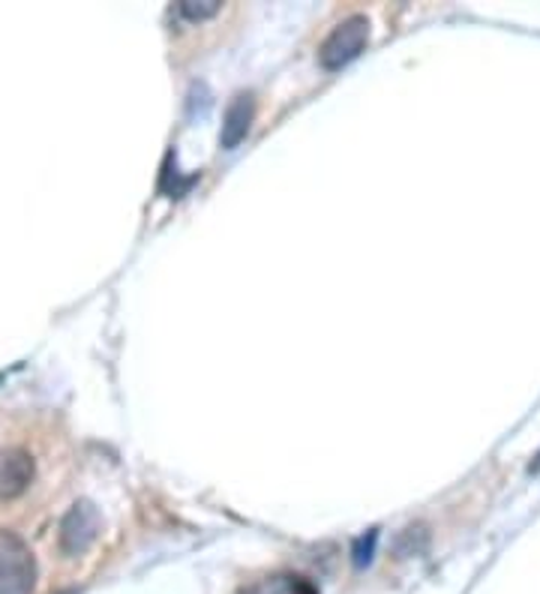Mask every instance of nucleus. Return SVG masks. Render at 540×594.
Returning <instances> with one entry per match:
<instances>
[{"instance_id": "f257e3e1", "label": "nucleus", "mask_w": 540, "mask_h": 594, "mask_svg": "<svg viewBox=\"0 0 540 594\" xmlns=\"http://www.w3.org/2000/svg\"><path fill=\"white\" fill-rule=\"evenodd\" d=\"M36 559L15 531L0 528V594H34Z\"/></svg>"}, {"instance_id": "f03ea898", "label": "nucleus", "mask_w": 540, "mask_h": 594, "mask_svg": "<svg viewBox=\"0 0 540 594\" xmlns=\"http://www.w3.org/2000/svg\"><path fill=\"white\" fill-rule=\"evenodd\" d=\"M367 43H370V22H367V15H349L346 22L337 24L327 34V40L318 48V60H322L325 69L346 67L367 48Z\"/></svg>"}, {"instance_id": "7ed1b4c3", "label": "nucleus", "mask_w": 540, "mask_h": 594, "mask_svg": "<svg viewBox=\"0 0 540 594\" xmlns=\"http://www.w3.org/2000/svg\"><path fill=\"white\" fill-rule=\"evenodd\" d=\"M102 516L93 502L81 498L69 507L64 523H60V550L67 556H85L93 547V540L100 535Z\"/></svg>"}, {"instance_id": "20e7f679", "label": "nucleus", "mask_w": 540, "mask_h": 594, "mask_svg": "<svg viewBox=\"0 0 540 594\" xmlns=\"http://www.w3.org/2000/svg\"><path fill=\"white\" fill-rule=\"evenodd\" d=\"M34 457L22 448L0 450V502L22 495L34 481Z\"/></svg>"}, {"instance_id": "39448f33", "label": "nucleus", "mask_w": 540, "mask_h": 594, "mask_svg": "<svg viewBox=\"0 0 540 594\" xmlns=\"http://www.w3.org/2000/svg\"><path fill=\"white\" fill-rule=\"evenodd\" d=\"M252 117H256V97H252V93H237L235 100L228 102V109H225L220 145H223L225 150L240 145V142L247 138L249 126H252Z\"/></svg>"}, {"instance_id": "423d86ee", "label": "nucleus", "mask_w": 540, "mask_h": 594, "mask_svg": "<svg viewBox=\"0 0 540 594\" xmlns=\"http://www.w3.org/2000/svg\"><path fill=\"white\" fill-rule=\"evenodd\" d=\"M220 10H223L220 0H183V3H178V12L183 19H190V22L211 19V15H216Z\"/></svg>"}, {"instance_id": "0eeeda50", "label": "nucleus", "mask_w": 540, "mask_h": 594, "mask_svg": "<svg viewBox=\"0 0 540 594\" xmlns=\"http://www.w3.org/2000/svg\"><path fill=\"white\" fill-rule=\"evenodd\" d=\"M289 592V580L285 576H268V580H259V583L247 585L240 594H285Z\"/></svg>"}, {"instance_id": "6e6552de", "label": "nucleus", "mask_w": 540, "mask_h": 594, "mask_svg": "<svg viewBox=\"0 0 540 594\" xmlns=\"http://www.w3.org/2000/svg\"><path fill=\"white\" fill-rule=\"evenodd\" d=\"M375 540H379V535H375V531H370V538H360L358 540V547H355V564H358V568H363V564H370V561H372Z\"/></svg>"}, {"instance_id": "1a4fd4ad", "label": "nucleus", "mask_w": 540, "mask_h": 594, "mask_svg": "<svg viewBox=\"0 0 540 594\" xmlns=\"http://www.w3.org/2000/svg\"><path fill=\"white\" fill-rule=\"evenodd\" d=\"M531 471H540V453H538V460L531 462Z\"/></svg>"}]
</instances>
